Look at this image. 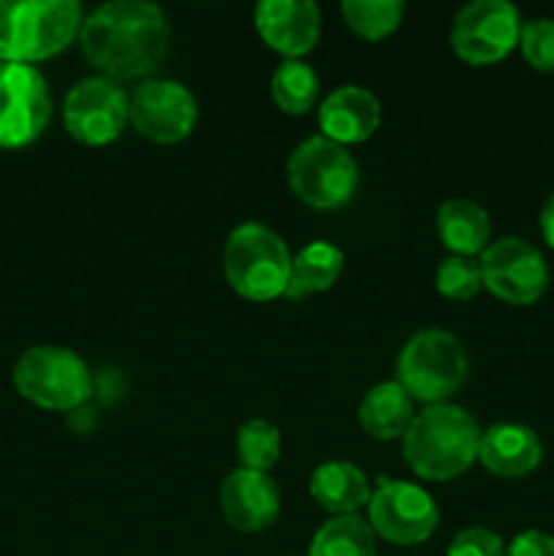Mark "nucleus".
Wrapping results in <instances>:
<instances>
[{
	"label": "nucleus",
	"instance_id": "nucleus-1",
	"mask_svg": "<svg viewBox=\"0 0 554 556\" xmlns=\"http://www.w3.org/2000/svg\"><path fill=\"white\" fill-rule=\"evenodd\" d=\"M79 47L87 63L112 81L152 79L172 49V27L161 5L112 0L85 16Z\"/></svg>",
	"mask_w": 554,
	"mask_h": 556
},
{
	"label": "nucleus",
	"instance_id": "nucleus-2",
	"mask_svg": "<svg viewBox=\"0 0 554 556\" xmlns=\"http://www.w3.org/2000/svg\"><path fill=\"white\" fill-rule=\"evenodd\" d=\"M481 424L465 407L429 405L416 413L402 438V459L424 481L445 483L465 476L478 459Z\"/></svg>",
	"mask_w": 554,
	"mask_h": 556
},
{
	"label": "nucleus",
	"instance_id": "nucleus-3",
	"mask_svg": "<svg viewBox=\"0 0 554 556\" xmlns=\"http://www.w3.org/2000/svg\"><path fill=\"white\" fill-rule=\"evenodd\" d=\"M76 0H0V63H41L79 38Z\"/></svg>",
	"mask_w": 554,
	"mask_h": 556
},
{
	"label": "nucleus",
	"instance_id": "nucleus-4",
	"mask_svg": "<svg viewBox=\"0 0 554 556\" xmlns=\"http://www.w3.org/2000/svg\"><path fill=\"white\" fill-rule=\"evenodd\" d=\"M291 250L286 239L264 223H242L223 248V271L234 291L248 302H275L286 296L291 280Z\"/></svg>",
	"mask_w": 554,
	"mask_h": 556
},
{
	"label": "nucleus",
	"instance_id": "nucleus-5",
	"mask_svg": "<svg viewBox=\"0 0 554 556\" xmlns=\"http://www.w3.org/2000/svg\"><path fill=\"white\" fill-rule=\"evenodd\" d=\"M14 389L41 410H79L92 396L90 367L79 353L63 345H33L16 358Z\"/></svg>",
	"mask_w": 554,
	"mask_h": 556
},
{
	"label": "nucleus",
	"instance_id": "nucleus-6",
	"mask_svg": "<svg viewBox=\"0 0 554 556\" xmlns=\"http://www.w3.org/2000/svg\"><path fill=\"white\" fill-rule=\"evenodd\" d=\"M467 380V353L456 334L424 329L402 345L396 358V383L424 405H443Z\"/></svg>",
	"mask_w": 554,
	"mask_h": 556
},
{
	"label": "nucleus",
	"instance_id": "nucleus-7",
	"mask_svg": "<svg viewBox=\"0 0 554 556\" xmlns=\"http://www.w3.org/2000/svg\"><path fill=\"white\" fill-rule=\"evenodd\" d=\"M288 185L313 210H340L358 190V163L348 147L310 136L288 157Z\"/></svg>",
	"mask_w": 554,
	"mask_h": 556
},
{
	"label": "nucleus",
	"instance_id": "nucleus-8",
	"mask_svg": "<svg viewBox=\"0 0 554 556\" xmlns=\"http://www.w3.org/2000/svg\"><path fill=\"white\" fill-rule=\"evenodd\" d=\"M52 119L49 81L36 65L0 63V150H22L41 139Z\"/></svg>",
	"mask_w": 554,
	"mask_h": 556
},
{
	"label": "nucleus",
	"instance_id": "nucleus-9",
	"mask_svg": "<svg viewBox=\"0 0 554 556\" xmlns=\"http://www.w3.org/2000/svg\"><path fill=\"white\" fill-rule=\"evenodd\" d=\"M130 123L128 92L106 76L76 81L63 101V125L79 144L106 147L123 136Z\"/></svg>",
	"mask_w": 554,
	"mask_h": 556
},
{
	"label": "nucleus",
	"instance_id": "nucleus-10",
	"mask_svg": "<svg viewBox=\"0 0 554 556\" xmlns=\"http://www.w3.org/2000/svg\"><path fill=\"white\" fill-rule=\"evenodd\" d=\"M519 9L508 0H473L451 25V49L470 65H494L519 43Z\"/></svg>",
	"mask_w": 554,
	"mask_h": 556
},
{
	"label": "nucleus",
	"instance_id": "nucleus-11",
	"mask_svg": "<svg viewBox=\"0 0 554 556\" xmlns=\"http://www.w3.org/2000/svg\"><path fill=\"white\" fill-rule=\"evenodd\" d=\"M367 521L375 538L394 546H418L438 530V505L421 486L407 481L378 478L367 505Z\"/></svg>",
	"mask_w": 554,
	"mask_h": 556
},
{
	"label": "nucleus",
	"instance_id": "nucleus-12",
	"mask_svg": "<svg viewBox=\"0 0 554 556\" xmlns=\"http://www.w3.org/2000/svg\"><path fill=\"white\" fill-rule=\"evenodd\" d=\"M481 280L492 296L505 304H536L549 286L546 258L521 237H503L478 258Z\"/></svg>",
	"mask_w": 554,
	"mask_h": 556
},
{
	"label": "nucleus",
	"instance_id": "nucleus-13",
	"mask_svg": "<svg viewBox=\"0 0 554 556\" xmlns=\"http://www.w3.org/2000/svg\"><path fill=\"white\" fill-rule=\"evenodd\" d=\"M130 125L155 144H177L199 123V101L177 79H144L128 96Z\"/></svg>",
	"mask_w": 554,
	"mask_h": 556
},
{
	"label": "nucleus",
	"instance_id": "nucleus-14",
	"mask_svg": "<svg viewBox=\"0 0 554 556\" xmlns=\"http://www.w3.org/2000/svg\"><path fill=\"white\" fill-rule=\"evenodd\" d=\"M253 20L261 41L286 60H302L320 38V9L313 0H261Z\"/></svg>",
	"mask_w": 554,
	"mask_h": 556
},
{
	"label": "nucleus",
	"instance_id": "nucleus-15",
	"mask_svg": "<svg viewBox=\"0 0 554 556\" xmlns=\"http://www.w3.org/2000/svg\"><path fill=\"white\" fill-rule=\"evenodd\" d=\"M221 510L234 530L244 535L264 532L280 516V489L272 481L269 472L239 467L223 478Z\"/></svg>",
	"mask_w": 554,
	"mask_h": 556
},
{
	"label": "nucleus",
	"instance_id": "nucleus-16",
	"mask_svg": "<svg viewBox=\"0 0 554 556\" xmlns=\"http://www.w3.org/2000/svg\"><path fill=\"white\" fill-rule=\"evenodd\" d=\"M318 125L326 139L342 147L373 139L380 125V101L373 90L358 85H342L320 101Z\"/></svg>",
	"mask_w": 554,
	"mask_h": 556
},
{
	"label": "nucleus",
	"instance_id": "nucleus-17",
	"mask_svg": "<svg viewBox=\"0 0 554 556\" xmlns=\"http://www.w3.org/2000/svg\"><path fill=\"white\" fill-rule=\"evenodd\" d=\"M541 438L525 424H494L481 434L478 459L498 478L527 476L541 465Z\"/></svg>",
	"mask_w": 554,
	"mask_h": 556
},
{
	"label": "nucleus",
	"instance_id": "nucleus-18",
	"mask_svg": "<svg viewBox=\"0 0 554 556\" xmlns=\"http://www.w3.org/2000/svg\"><path fill=\"white\" fill-rule=\"evenodd\" d=\"M310 497L331 516H353L367 508L373 497L364 470H358L351 462L331 459L324 462L310 476Z\"/></svg>",
	"mask_w": 554,
	"mask_h": 556
},
{
	"label": "nucleus",
	"instance_id": "nucleus-19",
	"mask_svg": "<svg viewBox=\"0 0 554 556\" xmlns=\"http://www.w3.org/2000/svg\"><path fill=\"white\" fill-rule=\"evenodd\" d=\"M438 237L449 255L483 253L492 239V220L487 210L470 199H449L438 210Z\"/></svg>",
	"mask_w": 554,
	"mask_h": 556
},
{
	"label": "nucleus",
	"instance_id": "nucleus-20",
	"mask_svg": "<svg viewBox=\"0 0 554 556\" xmlns=\"http://www.w3.org/2000/svg\"><path fill=\"white\" fill-rule=\"evenodd\" d=\"M413 418L411 394L396 380L373 386L358 405V427L375 440H402Z\"/></svg>",
	"mask_w": 554,
	"mask_h": 556
},
{
	"label": "nucleus",
	"instance_id": "nucleus-21",
	"mask_svg": "<svg viewBox=\"0 0 554 556\" xmlns=\"http://www.w3.org/2000/svg\"><path fill=\"white\" fill-rule=\"evenodd\" d=\"M342 269H345V253L337 244L324 242V239L304 244L291 261V280H288L286 299L302 302L313 293L329 291L340 280Z\"/></svg>",
	"mask_w": 554,
	"mask_h": 556
},
{
	"label": "nucleus",
	"instance_id": "nucleus-22",
	"mask_svg": "<svg viewBox=\"0 0 554 556\" xmlns=\"http://www.w3.org/2000/svg\"><path fill=\"white\" fill-rule=\"evenodd\" d=\"M307 556H378L375 532L364 516H331L313 535Z\"/></svg>",
	"mask_w": 554,
	"mask_h": 556
},
{
	"label": "nucleus",
	"instance_id": "nucleus-23",
	"mask_svg": "<svg viewBox=\"0 0 554 556\" xmlns=\"http://www.w3.org/2000/svg\"><path fill=\"white\" fill-rule=\"evenodd\" d=\"M272 101L286 114H304L318 103L320 79L304 60H282L269 81Z\"/></svg>",
	"mask_w": 554,
	"mask_h": 556
},
{
	"label": "nucleus",
	"instance_id": "nucleus-24",
	"mask_svg": "<svg viewBox=\"0 0 554 556\" xmlns=\"http://www.w3.org/2000/svg\"><path fill=\"white\" fill-rule=\"evenodd\" d=\"M348 27L367 41H380L400 27L405 3L400 0H342L340 5Z\"/></svg>",
	"mask_w": 554,
	"mask_h": 556
},
{
	"label": "nucleus",
	"instance_id": "nucleus-25",
	"mask_svg": "<svg viewBox=\"0 0 554 556\" xmlns=\"http://www.w3.org/2000/svg\"><path fill=\"white\" fill-rule=\"evenodd\" d=\"M237 454L248 470L269 472L282 454L280 429L266 418H250L237 432Z\"/></svg>",
	"mask_w": 554,
	"mask_h": 556
},
{
	"label": "nucleus",
	"instance_id": "nucleus-26",
	"mask_svg": "<svg viewBox=\"0 0 554 556\" xmlns=\"http://www.w3.org/2000/svg\"><path fill=\"white\" fill-rule=\"evenodd\" d=\"M435 288L451 302H470L483 288L481 264L467 255H445L435 271Z\"/></svg>",
	"mask_w": 554,
	"mask_h": 556
},
{
	"label": "nucleus",
	"instance_id": "nucleus-27",
	"mask_svg": "<svg viewBox=\"0 0 554 556\" xmlns=\"http://www.w3.org/2000/svg\"><path fill=\"white\" fill-rule=\"evenodd\" d=\"M519 47L532 68L554 74V20L536 16L530 22H521Z\"/></svg>",
	"mask_w": 554,
	"mask_h": 556
},
{
	"label": "nucleus",
	"instance_id": "nucleus-28",
	"mask_svg": "<svg viewBox=\"0 0 554 556\" xmlns=\"http://www.w3.org/2000/svg\"><path fill=\"white\" fill-rule=\"evenodd\" d=\"M445 556H505L503 538L489 527H467L451 541Z\"/></svg>",
	"mask_w": 554,
	"mask_h": 556
},
{
	"label": "nucleus",
	"instance_id": "nucleus-29",
	"mask_svg": "<svg viewBox=\"0 0 554 556\" xmlns=\"http://www.w3.org/2000/svg\"><path fill=\"white\" fill-rule=\"evenodd\" d=\"M505 556H554V538L541 530H527L511 541Z\"/></svg>",
	"mask_w": 554,
	"mask_h": 556
},
{
	"label": "nucleus",
	"instance_id": "nucleus-30",
	"mask_svg": "<svg viewBox=\"0 0 554 556\" xmlns=\"http://www.w3.org/2000/svg\"><path fill=\"white\" fill-rule=\"evenodd\" d=\"M541 231H543V239L554 248V193L549 195L546 204H543L541 210Z\"/></svg>",
	"mask_w": 554,
	"mask_h": 556
}]
</instances>
